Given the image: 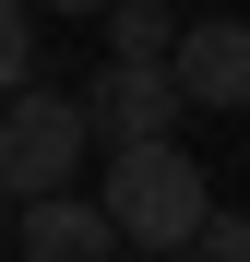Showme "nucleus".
<instances>
[{"label": "nucleus", "instance_id": "7", "mask_svg": "<svg viewBox=\"0 0 250 262\" xmlns=\"http://www.w3.org/2000/svg\"><path fill=\"white\" fill-rule=\"evenodd\" d=\"M24 83H36V12L0 0V96H24Z\"/></svg>", "mask_w": 250, "mask_h": 262}, {"label": "nucleus", "instance_id": "5", "mask_svg": "<svg viewBox=\"0 0 250 262\" xmlns=\"http://www.w3.org/2000/svg\"><path fill=\"white\" fill-rule=\"evenodd\" d=\"M12 227H24V262H119V227H107V203H83V191L12 203Z\"/></svg>", "mask_w": 250, "mask_h": 262}, {"label": "nucleus", "instance_id": "8", "mask_svg": "<svg viewBox=\"0 0 250 262\" xmlns=\"http://www.w3.org/2000/svg\"><path fill=\"white\" fill-rule=\"evenodd\" d=\"M191 262H250V227H238V214H202V238H191Z\"/></svg>", "mask_w": 250, "mask_h": 262}, {"label": "nucleus", "instance_id": "2", "mask_svg": "<svg viewBox=\"0 0 250 262\" xmlns=\"http://www.w3.org/2000/svg\"><path fill=\"white\" fill-rule=\"evenodd\" d=\"M83 155H96L83 96H60V83L0 96V203H48V191H72V167H83Z\"/></svg>", "mask_w": 250, "mask_h": 262}, {"label": "nucleus", "instance_id": "3", "mask_svg": "<svg viewBox=\"0 0 250 262\" xmlns=\"http://www.w3.org/2000/svg\"><path fill=\"white\" fill-rule=\"evenodd\" d=\"M179 72L167 60H119V72H96L83 83V119H96V143L119 155V143H167V131H179Z\"/></svg>", "mask_w": 250, "mask_h": 262}, {"label": "nucleus", "instance_id": "10", "mask_svg": "<svg viewBox=\"0 0 250 262\" xmlns=\"http://www.w3.org/2000/svg\"><path fill=\"white\" fill-rule=\"evenodd\" d=\"M131 262H155V250H131Z\"/></svg>", "mask_w": 250, "mask_h": 262}, {"label": "nucleus", "instance_id": "1", "mask_svg": "<svg viewBox=\"0 0 250 262\" xmlns=\"http://www.w3.org/2000/svg\"><path fill=\"white\" fill-rule=\"evenodd\" d=\"M96 203H107L119 250H155V262H179V250L202 238V214H215V191H202V167H191L179 143H119Z\"/></svg>", "mask_w": 250, "mask_h": 262}, {"label": "nucleus", "instance_id": "9", "mask_svg": "<svg viewBox=\"0 0 250 262\" xmlns=\"http://www.w3.org/2000/svg\"><path fill=\"white\" fill-rule=\"evenodd\" d=\"M48 12H107V0H48Z\"/></svg>", "mask_w": 250, "mask_h": 262}, {"label": "nucleus", "instance_id": "6", "mask_svg": "<svg viewBox=\"0 0 250 262\" xmlns=\"http://www.w3.org/2000/svg\"><path fill=\"white\" fill-rule=\"evenodd\" d=\"M107 48H119V60H167V48H179L167 0H107Z\"/></svg>", "mask_w": 250, "mask_h": 262}, {"label": "nucleus", "instance_id": "4", "mask_svg": "<svg viewBox=\"0 0 250 262\" xmlns=\"http://www.w3.org/2000/svg\"><path fill=\"white\" fill-rule=\"evenodd\" d=\"M167 72H179V96H191V107H250V24L202 12L179 48H167Z\"/></svg>", "mask_w": 250, "mask_h": 262}]
</instances>
